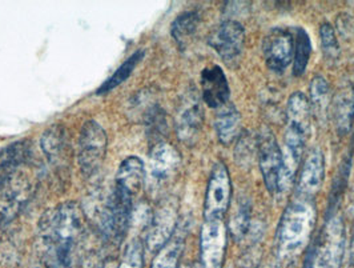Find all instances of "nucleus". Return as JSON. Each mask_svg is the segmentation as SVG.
<instances>
[{
  "instance_id": "72a5a7b5",
  "label": "nucleus",
  "mask_w": 354,
  "mask_h": 268,
  "mask_svg": "<svg viewBox=\"0 0 354 268\" xmlns=\"http://www.w3.org/2000/svg\"><path fill=\"white\" fill-rule=\"evenodd\" d=\"M266 268H276V267H266Z\"/></svg>"
},
{
  "instance_id": "ddd939ff",
  "label": "nucleus",
  "mask_w": 354,
  "mask_h": 268,
  "mask_svg": "<svg viewBox=\"0 0 354 268\" xmlns=\"http://www.w3.org/2000/svg\"><path fill=\"white\" fill-rule=\"evenodd\" d=\"M180 154L165 142L156 144L149 155V179L152 186L160 187L175 175L180 166Z\"/></svg>"
},
{
  "instance_id": "4be33fe9",
  "label": "nucleus",
  "mask_w": 354,
  "mask_h": 268,
  "mask_svg": "<svg viewBox=\"0 0 354 268\" xmlns=\"http://www.w3.org/2000/svg\"><path fill=\"white\" fill-rule=\"evenodd\" d=\"M241 118L239 111L232 105L221 107L216 118V131L218 141L223 144H230L239 135Z\"/></svg>"
},
{
  "instance_id": "aec40b11",
  "label": "nucleus",
  "mask_w": 354,
  "mask_h": 268,
  "mask_svg": "<svg viewBox=\"0 0 354 268\" xmlns=\"http://www.w3.org/2000/svg\"><path fill=\"white\" fill-rule=\"evenodd\" d=\"M335 120L339 134L351 131L354 120V86H348L337 93L335 99Z\"/></svg>"
},
{
  "instance_id": "1a4fd4ad",
  "label": "nucleus",
  "mask_w": 354,
  "mask_h": 268,
  "mask_svg": "<svg viewBox=\"0 0 354 268\" xmlns=\"http://www.w3.org/2000/svg\"><path fill=\"white\" fill-rule=\"evenodd\" d=\"M259 161L266 190L272 195H279V179L281 172L283 157L281 148L269 129H264L259 138Z\"/></svg>"
},
{
  "instance_id": "423d86ee",
  "label": "nucleus",
  "mask_w": 354,
  "mask_h": 268,
  "mask_svg": "<svg viewBox=\"0 0 354 268\" xmlns=\"http://www.w3.org/2000/svg\"><path fill=\"white\" fill-rule=\"evenodd\" d=\"M108 136L106 129L95 120L84 123L77 142V161L82 174L91 178L99 172L106 159Z\"/></svg>"
},
{
  "instance_id": "412c9836",
  "label": "nucleus",
  "mask_w": 354,
  "mask_h": 268,
  "mask_svg": "<svg viewBox=\"0 0 354 268\" xmlns=\"http://www.w3.org/2000/svg\"><path fill=\"white\" fill-rule=\"evenodd\" d=\"M185 233L183 229H177L176 233L169 239V242L156 252L151 268H180L178 262L184 250Z\"/></svg>"
},
{
  "instance_id": "2eb2a0df",
  "label": "nucleus",
  "mask_w": 354,
  "mask_h": 268,
  "mask_svg": "<svg viewBox=\"0 0 354 268\" xmlns=\"http://www.w3.org/2000/svg\"><path fill=\"white\" fill-rule=\"evenodd\" d=\"M203 98L208 107L221 108L228 103L230 84L221 67L212 66L201 72Z\"/></svg>"
},
{
  "instance_id": "c756f323",
  "label": "nucleus",
  "mask_w": 354,
  "mask_h": 268,
  "mask_svg": "<svg viewBox=\"0 0 354 268\" xmlns=\"http://www.w3.org/2000/svg\"><path fill=\"white\" fill-rule=\"evenodd\" d=\"M257 267V259H254L252 255H247L236 268H256Z\"/></svg>"
},
{
  "instance_id": "f257e3e1",
  "label": "nucleus",
  "mask_w": 354,
  "mask_h": 268,
  "mask_svg": "<svg viewBox=\"0 0 354 268\" xmlns=\"http://www.w3.org/2000/svg\"><path fill=\"white\" fill-rule=\"evenodd\" d=\"M40 229L47 265L73 263L76 243L84 231V214L79 204L75 202L59 204L43 216Z\"/></svg>"
},
{
  "instance_id": "cd10ccee",
  "label": "nucleus",
  "mask_w": 354,
  "mask_h": 268,
  "mask_svg": "<svg viewBox=\"0 0 354 268\" xmlns=\"http://www.w3.org/2000/svg\"><path fill=\"white\" fill-rule=\"evenodd\" d=\"M119 268H144V244L140 240H133L127 246Z\"/></svg>"
},
{
  "instance_id": "4468645a",
  "label": "nucleus",
  "mask_w": 354,
  "mask_h": 268,
  "mask_svg": "<svg viewBox=\"0 0 354 268\" xmlns=\"http://www.w3.org/2000/svg\"><path fill=\"white\" fill-rule=\"evenodd\" d=\"M325 175V159L322 151L313 150L304 161L297 179V197L313 199L322 186Z\"/></svg>"
},
{
  "instance_id": "6e6552de",
  "label": "nucleus",
  "mask_w": 354,
  "mask_h": 268,
  "mask_svg": "<svg viewBox=\"0 0 354 268\" xmlns=\"http://www.w3.org/2000/svg\"><path fill=\"white\" fill-rule=\"evenodd\" d=\"M232 197V184L230 172L223 163H217L213 167L211 178L208 181L205 204H204V220L224 219V214L230 207Z\"/></svg>"
},
{
  "instance_id": "0eeeda50",
  "label": "nucleus",
  "mask_w": 354,
  "mask_h": 268,
  "mask_svg": "<svg viewBox=\"0 0 354 268\" xmlns=\"http://www.w3.org/2000/svg\"><path fill=\"white\" fill-rule=\"evenodd\" d=\"M227 251V226L224 219L204 220L200 235L201 268H223Z\"/></svg>"
},
{
  "instance_id": "f8f14e48",
  "label": "nucleus",
  "mask_w": 354,
  "mask_h": 268,
  "mask_svg": "<svg viewBox=\"0 0 354 268\" xmlns=\"http://www.w3.org/2000/svg\"><path fill=\"white\" fill-rule=\"evenodd\" d=\"M177 230V207L175 202L169 200L162 204L158 213L151 219L145 247L149 252L161 250Z\"/></svg>"
},
{
  "instance_id": "bb28decb",
  "label": "nucleus",
  "mask_w": 354,
  "mask_h": 268,
  "mask_svg": "<svg viewBox=\"0 0 354 268\" xmlns=\"http://www.w3.org/2000/svg\"><path fill=\"white\" fill-rule=\"evenodd\" d=\"M250 220V204L247 200H240L232 214L230 231L234 240H241L249 231Z\"/></svg>"
},
{
  "instance_id": "6ab92c4d",
  "label": "nucleus",
  "mask_w": 354,
  "mask_h": 268,
  "mask_svg": "<svg viewBox=\"0 0 354 268\" xmlns=\"http://www.w3.org/2000/svg\"><path fill=\"white\" fill-rule=\"evenodd\" d=\"M204 116L203 111L197 102L187 103V106L181 108L177 116V136L178 139L185 144L195 143L196 138L200 134L203 127Z\"/></svg>"
},
{
  "instance_id": "473e14b6",
  "label": "nucleus",
  "mask_w": 354,
  "mask_h": 268,
  "mask_svg": "<svg viewBox=\"0 0 354 268\" xmlns=\"http://www.w3.org/2000/svg\"><path fill=\"white\" fill-rule=\"evenodd\" d=\"M181 268H189V267H187V266H185V267H181Z\"/></svg>"
},
{
  "instance_id": "a211bd4d",
  "label": "nucleus",
  "mask_w": 354,
  "mask_h": 268,
  "mask_svg": "<svg viewBox=\"0 0 354 268\" xmlns=\"http://www.w3.org/2000/svg\"><path fill=\"white\" fill-rule=\"evenodd\" d=\"M145 178L147 171L142 159L138 157H129L120 164L116 174L115 186L135 197L142 191Z\"/></svg>"
},
{
  "instance_id": "f3484780",
  "label": "nucleus",
  "mask_w": 354,
  "mask_h": 268,
  "mask_svg": "<svg viewBox=\"0 0 354 268\" xmlns=\"http://www.w3.org/2000/svg\"><path fill=\"white\" fill-rule=\"evenodd\" d=\"M31 161V143L19 141L6 145L0 151V184L17 174Z\"/></svg>"
},
{
  "instance_id": "7ed1b4c3",
  "label": "nucleus",
  "mask_w": 354,
  "mask_h": 268,
  "mask_svg": "<svg viewBox=\"0 0 354 268\" xmlns=\"http://www.w3.org/2000/svg\"><path fill=\"white\" fill-rule=\"evenodd\" d=\"M345 243L342 217L332 215L317 235L305 262V268H341Z\"/></svg>"
},
{
  "instance_id": "c85d7f7f",
  "label": "nucleus",
  "mask_w": 354,
  "mask_h": 268,
  "mask_svg": "<svg viewBox=\"0 0 354 268\" xmlns=\"http://www.w3.org/2000/svg\"><path fill=\"white\" fill-rule=\"evenodd\" d=\"M319 36H321V44L324 48V53L329 59H336L339 54V47L337 42L335 28L329 23H324L319 27Z\"/></svg>"
},
{
  "instance_id": "9b49d317",
  "label": "nucleus",
  "mask_w": 354,
  "mask_h": 268,
  "mask_svg": "<svg viewBox=\"0 0 354 268\" xmlns=\"http://www.w3.org/2000/svg\"><path fill=\"white\" fill-rule=\"evenodd\" d=\"M263 54L268 69L283 72L295 55V36L285 28H273L264 39Z\"/></svg>"
},
{
  "instance_id": "39448f33",
  "label": "nucleus",
  "mask_w": 354,
  "mask_h": 268,
  "mask_svg": "<svg viewBox=\"0 0 354 268\" xmlns=\"http://www.w3.org/2000/svg\"><path fill=\"white\" fill-rule=\"evenodd\" d=\"M132 206L133 197L115 186L100 217V233L104 242L119 244L124 239L132 216Z\"/></svg>"
},
{
  "instance_id": "7c9ffc66",
  "label": "nucleus",
  "mask_w": 354,
  "mask_h": 268,
  "mask_svg": "<svg viewBox=\"0 0 354 268\" xmlns=\"http://www.w3.org/2000/svg\"><path fill=\"white\" fill-rule=\"evenodd\" d=\"M47 268H75L73 263H50Z\"/></svg>"
},
{
  "instance_id": "a878e982",
  "label": "nucleus",
  "mask_w": 354,
  "mask_h": 268,
  "mask_svg": "<svg viewBox=\"0 0 354 268\" xmlns=\"http://www.w3.org/2000/svg\"><path fill=\"white\" fill-rule=\"evenodd\" d=\"M330 99V89L325 78L316 76L310 84V107L315 111V115L322 119L326 115Z\"/></svg>"
},
{
  "instance_id": "20e7f679",
  "label": "nucleus",
  "mask_w": 354,
  "mask_h": 268,
  "mask_svg": "<svg viewBox=\"0 0 354 268\" xmlns=\"http://www.w3.org/2000/svg\"><path fill=\"white\" fill-rule=\"evenodd\" d=\"M35 177L30 163L0 184V226L11 223L18 216L35 191Z\"/></svg>"
},
{
  "instance_id": "5701e85b",
  "label": "nucleus",
  "mask_w": 354,
  "mask_h": 268,
  "mask_svg": "<svg viewBox=\"0 0 354 268\" xmlns=\"http://www.w3.org/2000/svg\"><path fill=\"white\" fill-rule=\"evenodd\" d=\"M198 23L200 17L194 11L184 12L180 17H177L172 24V36L180 48H185V46L191 42V39L197 31Z\"/></svg>"
},
{
  "instance_id": "2f4dec72",
  "label": "nucleus",
  "mask_w": 354,
  "mask_h": 268,
  "mask_svg": "<svg viewBox=\"0 0 354 268\" xmlns=\"http://www.w3.org/2000/svg\"><path fill=\"white\" fill-rule=\"evenodd\" d=\"M351 262L354 265V235L352 239V246H351Z\"/></svg>"
},
{
  "instance_id": "393cba45",
  "label": "nucleus",
  "mask_w": 354,
  "mask_h": 268,
  "mask_svg": "<svg viewBox=\"0 0 354 268\" xmlns=\"http://www.w3.org/2000/svg\"><path fill=\"white\" fill-rule=\"evenodd\" d=\"M312 55V43L308 33L304 28H297L295 34V55H293V72L301 76L306 70Z\"/></svg>"
},
{
  "instance_id": "b1692460",
  "label": "nucleus",
  "mask_w": 354,
  "mask_h": 268,
  "mask_svg": "<svg viewBox=\"0 0 354 268\" xmlns=\"http://www.w3.org/2000/svg\"><path fill=\"white\" fill-rule=\"evenodd\" d=\"M142 57H144L142 50H139L135 54L131 55L124 63L116 70V72L100 86V89H97V95H106L108 92H111L112 89L123 84L125 80L132 75V72L136 69V66L142 62Z\"/></svg>"
},
{
  "instance_id": "9d476101",
  "label": "nucleus",
  "mask_w": 354,
  "mask_h": 268,
  "mask_svg": "<svg viewBox=\"0 0 354 268\" xmlns=\"http://www.w3.org/2000/svg\"><path fill=\"white\" fill-rule=\"evenodd\" d=\"M245 31L244 27L236 20H227L221 23L209 37L213 50L221 56L224 62H236L240 59L244 50Z\"/></svg>"
},
{
  "instance_id": "dca6fc26",
  "label": "nucleus",
  "mask_w": 354,
  "mask_h": 268,
  "mask_svg": "<svg viewBox=\"0 0 354 268\" xmlns=\"http://www.w3.org/2000/svg\"><path fill=\"white\" fill-rule=\"evenodd\" d=\"M40 145L48 163L57 170H64L68 161V138L63 125H53L44 131Z\"/></svg>"
},
{
  "instance_id": "f03ea898",
  "label": "nucleus",
  "mask_w": 354,
  "mask_h": 268,
  "mask_svg": "<svg viewBox=\"0 0 354 268\" xmlns=\"http://www.w3.org/2000/svg\"><path fill=\"white\" fill-rule=\"evenodd\" d=\"M317 222L313 199L297 197L288 204L279 224L276 249L280 259L296 258L308 246Z\"/></svg>"
}]
</instances>
